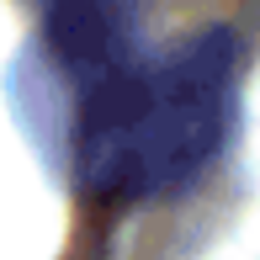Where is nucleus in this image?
Returning a JSON list of instances; mask_svg holds the SVG:
<instances>
[{
	"label": "nucleus",
	"instance_id": "obj_1",
	"mask_svg": "<svg viewBox=\"0 0 260 260\" xmlns=\"http://www.w3.org/2000/svg\"><path fill=\"white\" fill-rule=\"evenodd\" d=\"M234 48L223 32L170 58L133 48L75 85V170L101 202H144L175 191L212 159L229 122Z\"/></svg>",
	"mask_w": 260,
	"mask_h": 260
}]
</instances>
